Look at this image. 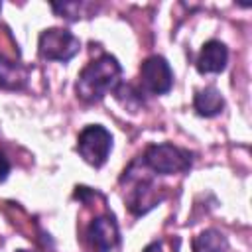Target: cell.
Listing matches in <instances>:
<instances>
[{"label":"cell","instance_id":"1","mask_svg":"<svg viewBox=\"0 0 252 252\" xmlns=\"http://www.w3.org/2000/svg\"><path fill=\"white\" fill-rule=\"evenodd\" d=\"M120 73V63L112 55H100L79 73L75 93L85 102H98L104 94L118 89Z\"/></svg>","mask_w":252,"mask_h":252},{"label":"cell","instance_id":"2","mask_svg":"<svg viewBox=\"0 0 252 252\" xmlns=\"http://www.w3.org/2000/svg\"><path fill=\"white\" fill-rule=\"evenodd\" d=\"M77 150L89 165L100 167L112 150V134L100 124H89L79 134Z\"/></svg>","mask_w":252,"mask_h":252},{"label":"cell","instance_id":"3","mask_svg":"<svg viewBox=\"0 0 252 252\" xmlns=\"http://www.w3.org/2000/svg\"><path fill=\"white\" fill-rule=\"evenodd\" d=\"M144 161L156 173L171 175V173H181V171L189 169L191 154L177 146H171V144H156L146 150Z\"/></svg>","mask_w":252,"mask_h":252},{"label":"cell","instance_id":"4","mask_svg":"<svg viewBox=\"0 0 252 252\" xmlns=\"http://www.w3.org/2000/svg\"><path fill=\"white\" fill-rule=\"evenodd\" d=\"M79 39L63 28H49L39 35V55L49 61H69L79 53Z\"/></svg>","mask_w":252,"mask_h":252},{"label":"cell","instance_id":"5","mask_svg":"<svg viewBox=\"0 0 252 252\" xmlns=\"http://www.w3.org/2000/svg\"><path fill=\"white\" fill-rule=\"evenodd\" d=\"M140 83L152 94H165L173 85V73L169 63L161 55L148 57L140 67Z\"/></svg>","mask_w":252,"mask_h":252},{"label":"cell","instance_id":"6","mask_svg":"<svg viewBox=\"0 0 252 252\" xmlns=\"http://www.w3.org/2000/svg\"><path fill=\"white\" fill-rule=\"evenodd\" d=\"M89 238L98 252H110L118 244V228L112 217H96L89 226Z\"/></svg>","mask_w":252,"mask_h":252},{"label":"cell","instance_id":"7","mask_svg":"<svg viewBox=\"0 0 252 252\" xmlns=\"http://www.w3.org/2000/svg\"><path fill=\"white\" fill-rule=\"evenodd\" d=\"M228 51L226 45L219 39H211L201 47V53L197 57V71L199 73H220L226 67Z\"/></svg>","mask_w":252,"mask_h":252},{"label":"cell","instance_id":"8","mask_svg":"<svg viewBox=\"0 0 252 252\" xmlns=\"http://www.w3.org/2000/svg\"><path fill=\"white\" fill-rule=\"evenodd\" d=\"M193 106H195L197 114L211 118V116H217L224 108V98L215 87H205L195 93Z\"/></svg>","mask_w":252,"mask_h":252},{"label":"cell","instance_id":"9","mask_svg":"<svg viewBox=\"0 0 252 252\" xmlns=\"http://www.w3.org/2000/svg\"><path fill=\"white\" fill-rule=\"evenodd\" d=\"M158 201H159V197H158L156 187H154L152 183H140V185L132 191V195H130V199H128V207H130V211H132L134 215H144V213H148L152 207H156Z\"/></svg>","mask_w":252,"mask_h":252},{"label":"cell","instance_id":"10","mask_svg":"<svg viewBox=\"0 0 252 252\" xmlns=\"http://www.w3.org/2000/svg\"><path fill=\"white\" fill-rule=\"evenodd\" d=\"M26 79H28V73L20 63L0 55V87L2 89H22L26 85Z\"/></svg>","mask_w":252,"mask_h":252},{"label":"cell","instance_id":"11","mask_svg":"<svg viewBox=\"0 0 252 252\" xmlns=\"http://www.w3.org/2000/svg\"><path fill=\"white\" fill-rule=\"evenodd\" d=\"M226 250V238L215 230H203L193 238V252H224Z\"/></svg>","mask_w":252,"mask_h":252},{"label":"cell","instance_id":"12","mask_svg":"<svg viewBox=\"0 0 252 252\" xmlns=\"http://www.w3.org/2000/svg\"><path fill=\"white\" fill-rule=\"evenodd\" d=\"M8 173H10V163L4 158V154H0V181H4L8 177Z\"/></svg>","mask_w":252,"mask_h":252},{"label":"cell","instance_id":"13","mask_svg":"<svg viewBox=\"0 0 252 252\" xmlns=\"http://www.w3.org/2000/svg\"><path fill=\"white\" fill-rule=\"evenodd\" d=\"M144 252H161V244L159 242H152L144 248Z\"/></svg>","mask_w":252,"mask_h":252},{"label":"cell","instance_id":"14","mask_svg":"<svg viewBox=\"0 0 252 252\" xmlns=\"http://www.w3.org/2000/svg\"><path fill=\"white\" fill-rule=\"evenodd\" d=\"M18 252H28V250H18Z\"/></svg>","mask_w":252,"mask_h":252}]
</instances>
